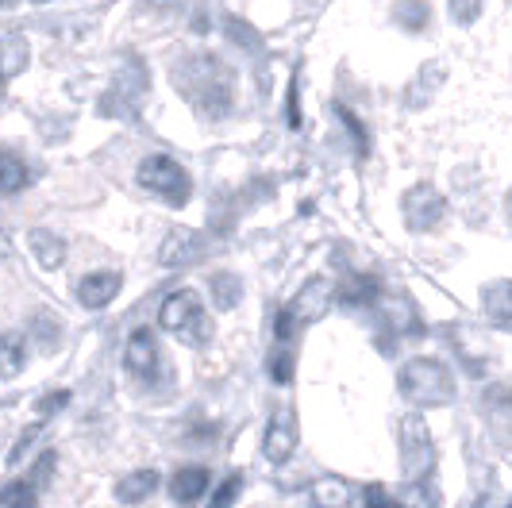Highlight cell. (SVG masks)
<instances>
[{
    "mask_svg": "<svg viewBox=\"0 0 512 508\" xmlns=\"http://www.w3.org/2000/svg\"><path fill=\"white\" fill-rule=\"evenodd\" d=\"M401 470L409 482H424L436 470V443L420 412H405L401 420Z\"/></svg>",
    "mask_w": 512,
    "mask_h": 508,
    "instance_id": "cell-3",
    "label": "cell"
},
{
    "mask_svg": "<svg viewBox=\"0 0 512 508\" xmlns=\"http://www.w3.org/2000/svg\"><path fill=\"white\" fill-rule=\"evenodd\" d=\"M239 493H243V470H235V474H228L224 482L216 485V493H212V505H208V508H231Z\"/></svg>",
    "mask_w": 512,
    "mask_h": 508,
    "instance_id": "cell-24",
    "label": "cell"
},
{
    "mask_svg": "<svg viewBox=\"0 0 512 508\" xmlns=\"http://www.w3.org/2000/svg\"><path fill=\"white\" fill-rule=\"evenodd\" d=\"M120 274H112V270H101V274H85V278L77 281V301L85 308H104L116 301V293H120Z\"/></svg>",
    "mask_w": 512,
    "mask_h": 508,
    "instance_id": "cell-9",
    "label": "cell"
},
{
    "mask_svg": "<svg viewBox=\"0 0 512 508\" xmlns=\"http://www.w3.org/2000/svg\"><path fill=\"white\" fill-rule=\"evenodd\" d=\"M505 212H509V220H512V189H509V197H505Z\"/></svg>",
    "mask_w": 512,
    "mask_h": 508,
    "instance_id": "cell-33",
    "label": "cell"
},
{
    "mask_svg": "<svg viewBox=\"0 0 512 508\" xmlns=\"http://www.w3.org/2000/svg\"><path fill=\"white\" fill-rule=\"evenodd\" d=\"M289 127H301V112H297V77L289 85Z\"/></svg>",
    "mask_w": 512,
    "mask_h": 508,
    "instance_id": "cell-32",
    "label": "cell"
},
{
    "mask_svg": "<svg viewBox=\"0 0 512 508\" xmlns=\"http://www.w3.org/2000/svg\"><path fill=\"white\" fill-rule=\"evenodd\" d=\"M35 4H51V0H35Z\"/></svg>",
    "mask_w": 512,
    "mask_h": 508,
    "instance_id": "cell-34",
    "label": "cell"
},
{
    "mask_svg": "<svg viewBox=\"0 0 512 508\" xmlns=\"http://www.w3.org/2000/svg\"><path fill=\"white\" fill-rule=\"evenodd\" d=\"M24 335H16V331H8L4 335V378H16L20 374V366H24Z\"/></svg>",
    "mask_w": 512,
    "mask_h": 508,
    "instance_id": "cell-23",
    "label": "cell"
},
{
    "mask_svg": "<svg viewBox=\"0 0 512 508\" xmlns=\"http://www.w3.org/2000/svg\"><path fill=\"white\" fill-rule=\"evenodd\" d=\"M51 470H54V455H43L35 462V470H31V482L39 485V489H47L51 485Z\"/></svg>",
    "mask_w": 512,
    "mask_h": 508,
    "instance_id": "cell-29",
    "label": "cell"
},
{
    "mask_svg": "<svg viewBox=\"0 0 512 508\" xmlns=\"http://www.w3.org/2000/svg\"><path fill=\"white\" fill-rule=\"evenodd\" d=\"M401 397L416 408H439L455 401V378L439 358H412L401 366Z\"/></svg>",
    "mask_w": 512,
    "mask_h": 508,
    "instance_id": "cell-1",
    "label": "cell"
},
{
    "mask_svg": "<svg viewBox=\"0 0 512 508\" xmlns=\"http://www.w3.org/2000/svg\"><path fill=\"white\" fill-rule=\"evenodd\" d=\"M66 401H70V393H66V389H62V393H47V397L39 401V412H43V416H51L54 408H62Z\"/></svg>",
    "mask_w": 512,
    "mask_h": 508,
    "instance_id": "cell-31",
    "label": "cell"
},
{
    "mask_svg": "<svg viewBox=\"0 0 512 508\" xmlns=\"http://www.w3.org/2000/svg\"><path fill=\"white\" fill-rule=\"evenodd\" d=\"M362 505L366 508H401V501L397 497H389V489L378 482H370L366 489H362Z\"/></svg>",
    "mask_w": 512,
    "mask_h": 508,
    "instance_id": "cell-26",
    "label": "cell"
},
{
    "mask_svg": "<svg viewBox=\"0 0 512 508\" xmlns=\"http://www.w3.org/2000/svg\"><path fill=\"white\" fill-rule=\"evenodd\" d=\"M378 297H382V285H378V278H366V274H351L339 285V301L343 305H374Z\"/></svg>",
    "mask_w": 512,
    "mask_h": 508,
    "instance_id": "cell-15",
    "label": "cell"
},
{
    "mask_svg": "<svg viewBox=\"0 0 512 508\" xmlns=\"http://www.w3.org/2000/svg\"><path fill=\"white\" fill-rule=\"evenodd\" d=\"M401 216H405L409 231H432L447 216V201L432 185H412L409 193L401 197Z\"/></svg>",
    "mask_w": 512,
    "mask_h": 508,
    "instance_id": "cell-6",
    "label": "cell"
},
{
    "mask_svg": "<svg viewBox=\"0 0 512 508\" xmlns=\"http://www.w3.org/2000/svg\"><path fill=\"white\" fill-rule=\"evenodd\" d=\"M393 16H397V24L405 27V31H424L428 20H432V4L428 0H401L397 8H393Z\"/></svg>",
    "mask_w": 512,
    "mask_h": 508,
    "instance_id": "cell-17",
    "label": "cell"
},
{
    "mask_svg": "<svg viewBox=\"0 0 512 508\" xmlns=\"http://www.w3.org/2000/svg\"><path fill=\"white\" fill-rule=\"evenodd\" d=\"M482 8H486V0H451V20L455 24H474L482 16Z\"/></svg>",
    "mask_w": 512,
    "mask_h": 508,
    "instance_id": "cell-28",
    "label": "cell"
},
{
    "mask_svg": "<svg viewBox=\"0 0 512 508\" xmlns=\"http://www.w3.org/2000/svg\"><path fill=\"white\" fill-rule=\"evenodd\" d=\"M39 501V485L35 482H8L4 485V508H35Z\"/></svg>",
    "mask_w": 512,
    "mask_h": 508,
    "instance_id": "cell-20",
    "label": "cell"
},
{
    "mask_svg": "<svg viewBox=\"0 0 512 508\" xmlns=\"http://www.w3.org/2000/svg\"><path fill=\"white\" fill-rule=\"evenodd\" d=\"M124 366L131 374L147 378L154 366H158V343H154L151 328H135L128 339V351H124Z\"/></svg>",
    "mask_w": 512,
    "mask_h": 508,
    "instance_id": "cell-10",
    "label": "cell"
},
{
    "mask_svg": "<svg viewBox=\"0 0 512 508\" xmlns=\"http://www.w3.org/2000/svg\"><path fill=\"white\" fill-rule=\"evenodd\" d=\"M351 497H355L351 482L335 478V474H324V478H316L308 485V501L316 508H351Z\"/></svg>",
    "mask_w": 512,
    "mask_h": 508,
    "instance_id": "cell-11",
    "label": "cell"
},
{
    "mask_svg": "<svg viewBox=\"0 0 512 508\" xmlns=\"http://www.w3.org/2000/svg\"><path fill=\"white\" fill-rule=\"evenodd\" d=\"M335 116L347 124V131L355 135V147H359V154H366L370 151V139H366V131H362V124H359V116L351 112V108H343V104H335Z\"/></svg>",
    "mask_w": 512,
    "mask_h": 508,
    "instance_id": "cell-27",
    "label": "cell"
},
{
    "mask_svg": "<svg viewBox=\"0 0 512 508\" xmlns=\"http://www.w3.org/2000/svg\"><path fill=\"white\" fill-rule=\"evenodd\" d=\"M482 308H486V316L493 324H501V328H509L512 324V281H489L486 289H482Z\"/></svg>",
    "mask_w": 512,
    "mask_h": 508,
    "instance_id": "cell-13",
    "label": "cell"
},
{
    "mask_svg": "<svg viewBox=\"0 0 512 508\" xmlns=\"http://www.w3.org/2000/svg\"><path fill=\"white\" fill-rule=\"evenodd\" d=\"M27 247H31V254L39 258V266H43V270H58V266L66 262V243L47 228L31 231V235H27Z\"/></svg>",
    "mask_w": 512,
    "mask_h": 508,
    "instance_id": "cell-14",
    "label": "cell"
},
{
    "mask_svg": "<svg viewBox=\"0 0 512 508\" xmlns=\"http://www.w3.org/2000/svg\"><path fill=\"white\" fill-rule=\"evenodd\" d=\"M270 378L278 381V385H289V381H293V351H289L285 343L270 355Z\"/></svg>",
    "mask_w": 512,
    "mask_h": 508,
    "instance_id": "cell-25",
    "label": "cell"
},
{
    "mask_svg": "<svg viewBox=\"0 0 512 508\" xmlns=\"http://www.w3.org/2000/svg\"><path fill=\"white\" fill-rule=\"evenodd\" d=\"M201 254H205V239H201L197 231L174 228L166 239H162V247H158V262H162V266H170V270H178V266L197 262Z\"/></svg>",
    "mask_w": 512,
    "mask_h": 508,
    "instance_id": "cell-8",
    "label": "cell"
},
{
    "mask_svg": "<svg viewBox=\"0 0 512 508\" xmlns=\"http://www.w3.org/2000/svg\"><path fill=\"white\" fill-rule=\"evenodd\" d=\"M154 489H158V474H154V470H135L128 478H120L116 497H120L124 505H139L143 497H151Z\"/></svg>",
    "mask_w": 512,
    "mask_h": 508,
    "instance_id": "cell-16",
    "label": "cell"
},
{
    "mask_svg": "<svg viewBox=\"0 0 512 508\" xmlns=\"http://www.w3.org/2000/svg\"><path fill=\"white\" fill-rule=\"evenodd\" d=\"M208 470L205 466H185V470H178L174 478H170V497L178 501V505H193V501H201L208 489Z\"/></svg>",
    "mask_w": 512,
    "mask_h": 508,
    "instance_id": "cell-12",
    "label": "cell"
},
{
    "mask_svg": "<svg viewBox=\"0 0 512 508\" xmlns=\"http://www.w3.org/2000/svg\"><path fill=\"white\" fill-rule=\"evenodd\" d=\"M228 31H231V39H235V43H247V47H258V39L251 35V27L239 24L235 16H228Z\"/></svg>",
    "mask_w": 512,
    "mask_h": 508,
    "instance_id": "cell-30",
    "label": "cell"
},
{
    "mask_svg": "<svg viewBox=\"0 0 512 508\" xmlns=\"http://www.w3.org/2000/svg\"><path fill=\"white\" fill-rule=\"evenodd\" d=\"M401 508H439V489L428 485V478L424 482H412L405 489V497H401Z\"/></svg>",
    "mask_w": 512,
    "mask_h": 508,
    "instance_id": "cell-22",
    "label": "cell"
},
{
    "mask_svg": "<svg viewBox=\"0 0 512 508\" xmlns=\"http://www.w3.org/2000/svg\"><path fill=\"white\" fill-rule=\"evenodd\" d=\"M509 508H512V505H509Z\"/></svg>",
    "mask_w": 512,
    "mask_h": 508,
    "instance_id": "cell-36",
    "label": "cell"
},
{
    "mask_svg": "<svg viewBox=\"0 0 512 508\" xmlns=\"http://www.w3.org/2000/svg\"><path fill=\"white\" fill-rule=\"evenodd\" d=\"M239 301H243V281L235 278V274H216V278H212V305L228 312V308H235Z\"/></svg>",
    "mask_w": 512,
    "mask_h": 508,
    "instance_id": "cell-18",
    "label": "cell"
},
{
    "mask_svg": "<svg viewBox=\"0 0 512 508\" xmlns=\"http://www.w3.org/2000/svg\"><path fill=\"white\" fill-rule=\"evenodd\" d=\"M335 297H339V293H335V285L328 278H308L305 285H301V293L293 297L289 312H293L297 324L305 328V324H316V320L328 316V308H332Z\"/></svg>",
    "mask_w": 512,
    "mask_h": 508,
    "instance_id": "cell-7",
    "label": "cell"
},
{
    "mask_svg": "<svg viewBox=\"0 0 512 508\" xmlns=\"http://www.w3.org/2000/svg\"><path fill=\"white\" fill-rule=\"evenodd\" d=\"M0 170H4V197H16V193L27 185V178H31V174H27V166L12 151L4 154V166H0Z\"/></svg>",
    "mask_w": 512,
    "mask_h": 508,
    "instance_id": "cell-21",
    "label": "cell"
},
{
    "mask_svg": "<svg viewBox=\"0 0 512 508\" xmlns=\"http://www.w3.org/2000/svg\"><path fill=\"white\" fill-rule=\"evenodd\" d=\"M4 4H12V0H4Z\"/></svg>",
    "mask_w": 512,
    "mask_h": 508,
    "instance_id": "cell-35",
    "label": "cell"
},
{
    "mask_svg": "<svg viewBox=\"0 0 512 508\" xmlns=\"http://www.w3.org/2000/svg\"><path fill=\"white\" fill-rule=\"evenodd\" d=\"M297 443H301L297 408L285 405V408H278V412L270 416V424H266V435H262V455H266V462L282 466V462H289V458H293Z\"/></svg>",
    "mask_w": 512,
    "mask_h": 508,
    "instance_id": "cell-5",
    "label": "cell"
},
{
    "mask_svg": "<svg viewBox=\"0 0 512 508\" xmlns=\"http://www.w3.org/2000/svg\"><path fill=\"white\" fill-rule=\"evenodd\" d=\"M27 54L31 51H27L24 35H4V77H8V81L27 66Z\"/></svg>",
    "mask_w": 512,
    "mask_h": 508,
    "instance_id": "cell-19",
    "label": "cell"
},
{
    "mask_svg": "<svg viewBox=\"0 0 512 508\" xmlns=\"http://www.w3.org/2000/svg\"><path fill=\"white\" fill-rule=\"evenodd\" d=\"M158 324L170 331V335H181V339H205L208 324H205V308H201V297L193 289H178L170 293L162 308H158Z\"/></svg>",
    "mask_w": 512,
    "mask_h": 508,
    "instance_id": "cell-4",
    "label": "cell"
},
{
    "mask_svg": "<svg viewBox=\"0 0 512 508\" xmlns=\"http://www.w3.org/2000/svg\"><path fill=\"white\" fill-rule=\"evenodd\" d=\"M135 178H139V185H143L147 193L162 197V201L174 204V208H181V204L189 201V193H193V181L185 174V166L174 162L170 154H151V158H143L139 170H135Z\"/></svg>",
    "mask_w": 512,
    "mask_h": 508,
    "instance_id": "cell-2",
    "label": "cell"
}]
</instances>
